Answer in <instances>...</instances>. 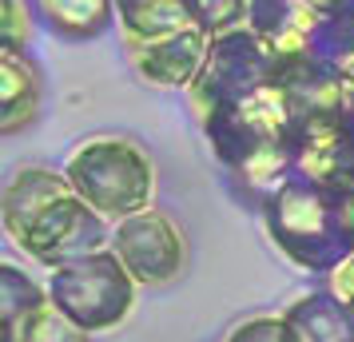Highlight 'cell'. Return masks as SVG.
<instances>
[{
    "instance_id": "cell-18",
    "label": "cell",
    "mask_w": 354,
    "mask_h": 342,
    "mask_svg": "<svg viewBox=\"0 0 354 342\" xmlns=\"http://www.w3.org/2000/svg\"><path fill=\"white\" fill-rule=\"evenodd\" d=\"M330 291H335L346 307H354V255L342 259L335 271H330Z\"/></svg>"
},
{
    "instance_id": "cell-9",
    "label": "cell",
    "mask_w": 354,
    "mask_h": 342,
    "mask_svg": "<svg viewBox=\"0 0 354 342\" xmlns=\"http://www.w3.org/2000/svg\"><path fill=\"white\" fill-rule=\"evenodd\" d=\"M48 310H52V298L32 275H24L17 263H0V323H4V342H28Z\"/></svg>"
},
{
    "instance_id": "cell-12",
    "label": "cell",
    "mask_w": 354,
    "mask_h": 342,
    "mask_svg": "<svg viewBox=\"0 0 354 342\" xmlns=\"http://www.w3.org/2000/svg\"><path fill=\"white\" fill-rule=\"evenodd\" d=\"M32 8L56 36L76 44L108 32L115 17V0H32Z\"/></svg>"
},
{
    "instance_id": "cell-17",
    "label": "cell",
    "mask_w": 354,
    "mask_h": 342,
    "mask_svg": "<svg viewBox=\"0 0 354 342\" xmlns=\"http://www.w3.org/2000/svg\"><path fill=\"white\" fill-rule=\"evenodd\" d=\"M28 342H88V330H80L76 323H68L60 310L52 307L44 319H40V326H36V334Z\"/></svg>"
},
{
    "instance_id": "cell-3",
    "label": "cell",
    "mask_w": 354,
    "mask_h": 342,
    "mask_svg": "<svg viewBox=\"0 0 354 342\" xmlns=\"http://www.w3.org/2000/svg\"><path fill=\"white\" fill-rule=\"evenodd\" d=\"M64 175L92 211L115 223L147 211L156 196V167L131 140H88L68 155Z\"/></svg>"
},
{
    "instance_id": "cell-10",
    "label": "cell",
    "mask_w": 354,
    "mask_h": 342,
    "mask_svg": "<svg viewBox=\"0 0 354 342\" xmlns=\"http://www.w3.org/2000/svg\"><path fill=\"white\" fill-rule=\"evenodd\" d=\"M283 323L295 342H354V307H346L335 291L303 294L283 310Z\"/></svg>"
},
{
    "instance_id": "cell-1",
    "label": "cell",
    "mask_w": 354,
    "mask_h": 342,
    "mask_svg": "<svg viewBox=\"0 0 354 342\" xmlns=\"http://www.w3.org/2000/svg\"><path fill=\"white\" fill-rule=\"evenodd\" d=\"M0 223L24 255H32L44 267H64L72 259L112 247V231L104 227V215L76 196L68 175L48 167H20L4 183Z\"/></svg>"
},
{
    "instance_id": "cell-16",
    "label": "cell",
    "mask_w": 354,
    "mask_h": 342,
    "mask_svg": "<svg viewBox=\"0 0 354 342\" xmlns=\"http://www.w3.org/2000/svg\"><path fill=\"white\" fill-rule=\"evenodd\" d=\"M32 36V12L24 0H4V52H20Z\"/></svg>"
},
{
    "instance_id": "cell-4",
    "label": "cell",
    "mask_w": 354,
    "mask_h": 342,
    "mask_svg": "<svg viewBox=\"0 0 354 342\" xmlns=\"http://www.w3.org/2000/svg\"><path fill=\"white\" fill-rule=\"evenodd\" d=\"M48 298L68 323H76L88 334H100V330L120 326L131 314L136 278H131V271L120 263L112 247H104L96 255L52 267Z\"/></svg>"
},
{
    "instance_id": "cell-8",
    "label": "cell",
    "mask_w": 354,
    "mask_h": 342,
    "mask_svg": "<svg viewBox=\"0 0 354 342\" xmlns=\"http://www.w3.org/2000/svg\"><path fill=\"white\" fill-rule=\"evenodd\" d=\"M251 32L279 56H315L322 12L310 0H251Z\"/></svg>"
},
{
    "instance_id": "cell-13",
    "label": "cell",
    "mask_w": 354,
    "mask_h": 342,
    "mask_svg": "<svg viewBox=\"0 0 354 342\" xmlns=\"http://www.w3.org/2000/svg\"><path fill=\"white\" fill-rule=\"evenodd\" d=\"M115 20L128 40H156L195 28L187 0H115Z\"/></svg>"
},
{
    "instance_id": "cell-7",
    "label": "cell",
    "mask_w": 354,
    "mask_h": 342,
    "mask_svg": "<svg viewBox=\"0 0 354 342\" xmlns=\"http://www.w3.org/2000/svg\"><path fill=\"white\" fill-rule=\"evenodd\" d=\"M211 36L199 28H183L156 40H128V60L147 84L160 88H192L207 64Z\"/></svg>"
},
{
    "instance_id": "cell-2",
    "label": "cell",
    "mask_w": 354,
    "mask_h": 342,
    "mask_svg": "<svg viewBox=\"0 0 354 342\" xmlns=\"http://www.w3.org/2000/svg\"><path fill=\"white\" fill-rule=\"evenodd\" d=\"M354 196H335L319 183L290 175L263 199L271 243L303 271H335L354 255Z\"/></svg>"
},
{
    "instance_id": "cell-5",
    "label": "cell",
    "mask_w": 354,
    "mask_h": 342,
    "mask_svg": "<svg viewBox=\"0 0 354 342\" xmlns=\"http://www.w3.org/2000/svg\"><path fill=\"white\" fill-rule=\"evenodd\" d=\"M271 72H274V52L251 28H235V32L215 36L211 40V52H207V64L199 72V80L192 84L195 115L211 112L215 104H223L231 96L251 92Z\"/></svg>"
},
{
    "instance_id": "cell-15",
    "label": "cell",
    "mask_w": 354,
    "mask_h": 342,
    "mask_svg": "<svg viewBox=\"0 0 354 342\" xmlns=\"http://www.w3.org/2000/svg\"><path fill=\"white\" fill-rule=\"evenodd\" d=\"M227 342H295V334L279 314V319H247L227 334Z\"/></svg>"
},
{
    "instance_id": "cell-6",
    "label": "cell",
    "mask_w": 354,
    "mask_h": 342,
    "mask_svg": "<svg viewBox=\"0 0 354 342\" xmlns=\"http://www.w3.org/2000/svg\"><path fill=\"white\" fill-rule=\"evenodd\" d=\"M112 251L131 271V278L144 283V287L171 283L179 275V267H183V235L167 215L151 211V207L115 223Z\"/></svg>"
},
{
    "instance_id": "cell-19",
    "label": "cell",
    "mask_w": 354,
    "mask_h": 342,
    "mask_svg": "<svg viewBox=\"0 0 354 342\" xmlns=\"http://www.w3.org/2000/svg\"><path fill=\"white\" fill-rule=\"evenodd\" d=\"M322 17H351L354 12V0H310Z\"/></svg>"
},
{
    "instance_id": "cell-11",
    "label": "cell",
    "mask_w": 354,
    "mask_h": 342,
    "mask_svg": "<svg viewBox=\"0 0 354 342\" xmlns=\"http://www.w3.org/2000/svg\"><path fill=\"white\" fill-rule=\"evenodd\" d=\"M40 115V72L20 52H0V131L17 135Z\"/></svg>"
},
{
    "instance_id": "cell-14",
    "label": "cell",
    "mask_w": 354,
    "mask_h": 342,
    "mask_svg": "<svg viewBox=\"0 0 354 342\" xmlns=\"http://www.w3.org/2000/svg\"><path fill=\"white\" fill-rule=\"evenodd\" d=\"M187 12L195 28L215 40L223 32H235L251 17V0H187Z\"/></svg>"
}]
</instances>
